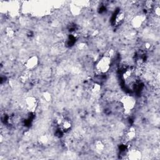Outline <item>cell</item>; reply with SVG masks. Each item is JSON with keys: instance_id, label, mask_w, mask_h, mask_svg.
Listing matches in <instances>:
<instances>
[{"instance_id": "cell-2", "label": "cell", "mask_w": 160, "mask_h": 160, "mask_svg": "<svg viewBox=\"0 0 160 160\" xmlns=\"http://www.w3.org/2000/svg\"><path fill=\"white\" fill-rule=\"evenodd\" d=\"M120 103L125 112H129L134 109L136 106L135 99L131 96H125L121 98Z\"/></svg>"}, {"instance_id": "cell-8", "label": "cell", "mask_w": 160, "mask_h": 160, "mask_svg": "<svg viewBox=\"0 0 160 160\" xmlns=\"http://www.w3.org/2000/svg\"><path fill=\"white\" fill-rule=\"evenodd\" d=\"M128 158L131 159H141V153L139 150L131 149L128 152Z\"/></svg>"}, {"instance_id": "cell-12", "label": "cell", "mask_w": 160, "mask_h": 160, "mask_svg": "<svg viewBox=\"0 0 160 160\" xmlns=\"http://www.w3.org/2000/svg\"><path fill=\"white\" fill-rule=\"evenodd\" d=\"M43 96H44V99H45L46 101H49L50 100V99H51V96H50V94H49V93H48V92L44 93Z\"/></svg>"}, {"instance_id": "cell-9", "label": "cell", "mask_w": 160, "mask_h": 160, "mask_svg": "<svg viewBox=\"0 0 160 160\" xmlns=\"http://www.w3.org/2000/svg\"><path fill=\"white\" fill-rule=\"evenodd\" d=\"M125 18V14L123 11H119L116 16L114 18V25L119 26L121 24Z\"/></svg>"}, {"instance_id": "cell-1", "label": "cell", "mask_w": 160, "mask_h": 160, "mask_svg": "<svg viewBox=\"0 0 160 160\" xmlns=\"http://www.w3.org/2000/svg\"><path fill=\"white\" fill-rule=\"evenodd\" d=\"M112 58L109 55L102 56L96 63L95 69L99 74H106L111 68L112 63Z\"/></svg>"}, {"instance_id": "cell-3", "label": "cell", "mask_w": 160, "mask_h": 160, "mask_svg": "<svg viewBox=\"0 0 160 160\" xmlns=\"http://www.w3.org/2000/svg\"><path fill=\"white\" fill-rule=\"evenodd\" d=\"M38 100L34 96H28L24 100L26 109L29 112H34L38 107Z\"/></svg>"}, {"instance_id": "cell-5", "label": "cell", "mask_w": 160, "mask_h": 160, "mask_svg": "<svg viewBox=\"0 0 160 160\" xmlns=\"http://www.w3.org/2000/svg\"><path fill=\"white\" fill-rule=\"evenodd\" d=\"M59 125L61 131L66 132L72 128V122L68 118H61L59 121Z\"/></svg>"}, {"instance_id": "cell-10", "label": "cell", "mask_w": 160, "mask_h": 160, "mask_svg": "<svg viewBox=\"0 0 160 160\" xmlns=\"http://www.w3.org/2000/svg\"><path fill=\"white\" fill-rule=\"evenodd\" d=\"M104 148V146L102 142H101V141L96 142V146H95V149H96V151L101 152L103 151Z\"/></svg>"}, {"instance_id": "cell-4", "label": "cell", "mask_w": 160, "mask_h": 160, "mask_svg": "<svg viewBox=\"0 0 160 160\" xmlns=\"http://www.w3.org/2000/svg\"><path fill=\"white\" fill-rule=\"evenodd\" d=\"M38 57L36 55H32L26 59V62H24V66L26 70L31 71L38 66Z\"/></svg>"}, {"instance_id": "cell-6", "label": "cell", "mask_w": 160, "mask_h": 160, "mask_svg": "<svg viewBox=\"0 0 160 160\" xmlns=\"http://www.w3.org/2000/svg\"><path fill=\"white\" fill-rule=\"evenodd\" d=\"M144 17L142 15H137L134 16L131 21V24L134 28H139L142 24Z\"/></svg>"}, {"instance_id": "cell-11", "label": "cell", "mask_w": 160, "mask_h": 160, "mask_svg": "<svg viewBox=\"0 0 160 160\" xmlns=\"http://www.w3.org/2000/svg\"><path fill=\"white\" fill-rule=\"evenodd\" d=\"M15 32L11 28H8L6 29V34L9 38H12L14 36Z\"/></svg>"}, {"instance_id": "cell-7", "label": "cell", "mask_w": 160, "mask_h": 160, "mask_svg": "<svg viewBox=\"0 0 160 160\" xmlns=\"http://www.w3.org/2000/svg\"><path fill=\"white\" fill-rule=\"evenodd\" d=\"M136 138V131L134 128H131L128 129L124 135V139L126 142H131Z\"/></svg>"}]
</instances>
